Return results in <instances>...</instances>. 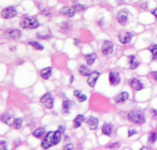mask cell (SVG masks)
Masks as SVG:
<instances>
[{
	"label": "cell",
	"instance_id": "7a4b0ae2",
	"mask_svg": "<svg viewBox=\"0 0 157 150\" xmlns=\"http://www.w3.org/2000/svg\"><path fill=\"white\" fill-rule=\"evenodd\" d=\"M128 119L130 122H132L134 124H141L145 122V117L144 114H143L141 111H139V110H134V111H131L129 114H128Z\"/></svg>",
	"mask_w": 157,
	"mask_h": 150
},
{
	"label": "cell",
	"instance_id": "7402d4cb",
	"mask_svg": "<svg viewBox=\"0 0 157 150\" xmlns=\"http://www.w3.org/2000/svg\"><path fill=\"white\" fill-rule=\"evenodd\" d=\"M129 59H130V61H129L130 62V66L131 70H134V69H136L139 66V61L136 59L135 56H130Z\"/></svg>",
	"mask_w": 157,
	"mask_h": 150
},
{
	"label": "cell",
	"instance_id": "f35d334b",
	"mask_svg": "<svg viewBox=\"0 0 157 150\" xmlns=\"http://www.w3.org/2000/svg\"><path fill=\"white\" fill-rule=\"evenodd\" d=\"M73 80H74V76H71V81H70V82H72Z\"/></svg>",
	"mask_w": 157,
	"mask_h": 150
},
{
	"label": "cell",
	"instance_id": "d6986e66",
	"mask_svg": "<svg viewBox=\"0 0 157 150\" xmlns=\"http://www.w3.org/2000/svg\"><path fill=\"white\" fill-rule=\"evenodd\" d=\"M51 74H52V68L51 67H48V68H45L43 69L42 72H40V75H42V77L44 79V80H47L50 78Z\"/></svg>",
	"mask_w": 157,
	"mask_h": 150
},
{
	"label": "cell",
	"instance_id": "ac0fdd59",
	"mask_svg": "<svg viewBox=\"0 0 157 150\" xmlns=\"http://www.w3.org/2000/svg\"><path fill=\"white\" fill-rule=\"evenodd\" d=\"M78 72L82 76H89V75L92 73L90 71V69H88L87 66H85V65H82V66L79 67Z\"/></svg>",
	"mask_w": 157,
	"mask_h": 150
},
{
	"label": "cell",
	"instance_id": "3957f363",
	"mask_svg": "<svg viewBox=\"0 0 157 150\" xmlns=\"http://www.w3.org/2000/svg\"><path fill=\"white\" fill-rule=\"evenodd\" d=\"M39 21L36 18H26L20 21V26L23 28H36L39 27Z\"/></svg>",
	"mask_w": 157,
	"mask_h": 150
},
{
	"label": "cell",
	"instance_id": "f1b7e54d",
	"mask_svg": "<svg viewBox=\"0 0 157 150\" xmlns=\"http://www.w3.org/2000/svg\"><path fill=\"white\" fill-rule=\"evenodd\" d=\"M22 123H23V120L21 118H17V119H15L13 126H15V128H16V129H19L22 126Z\"/></svg>",
	"mask_w": 157,
	"mask_h": 150
},
{
	"label": "cell",
	"instance_id": "836d02e7",
	"mask_svg": "<svg viewBox=\"0 0 157 150\" xmlns=\"http://www.w3.org/2000/svg\"><path fill=\"white\" fill-rule=\"evenodd\" d=\"M151 114H152V116H157V110L152 109L151 110Z\"/></svg>",
	"mask_w": 157,
	"mask_h": 150
},
{
	"label": "cell",
	"instance_id": "d590c367",
	"mask_svg": "<svg viewBox=\"0 0 157 150\" xmlns=\"http://www.w3.org/2000/svg\"><path fill=\"white\" fill-rule=\"evenodd\" d=\"M136 133H137V132L134 131V130H130V131H129V136H131L132 134H134Z\"/></svg>",
	"mask_w": 157,
	"mask_h": 150
},
{
	"label": "cell",
	"instance_id": "8fae6325",
	"mask_svg": "<svg viewBox=\"0 0 157 150\" xmlns=\"http://www.w3.org/2000/svg\"><path fill=\"white\" fill-rule=\"evenodd\" d=\"M129 82H130V85L132 87L134 90H136V91H141V89L144 88L143 84L141 83L138 79H135V78L130 79Z\"/></svg>",
	"mask_w": 157,
	"mask_h": 150
},
{
	"label": "cell",
	"instance_id": "52a82bcc",
	"mask_svg": "<svg viewBox=\"0 0 157 150\" xmlns=\"http://www.w3.org/2000/svg\"><path fill=\"white\" fill-rule=\"evenodd\" d=\"M120 82V77L119 74L117 72H111L109 73V83L112 86L119 85Z\"/></svg>",
	"mask_w": 157,
	"mask_h": 150
},
{
	"label": "cell",
	"instance_id": "9a60e30c",
	"mask_svg": "<svg viewBox=\"0 0 157 150\" xmlns=\"http://www.w3.org/2000/svg\"><path fill=\"white\" fill-rule=\"evenodd\" d=\"M118 22L121 25H125L128 21V13L126 11H121L118 15Z\"/></svg>",
	"mask_w": 157,
	"mask_h": 150
},
{
	"label": "cell",
	"instance_id": "7c38bea8",
	"mask_svg": "<svg viewBox=\"0 0 157 150\" xmlns=\"http://www.w3.org/2000/svg\"><path fill=\"white\" fill-rule=\"evenodd\" d=\"M5 34H6V36H8V38L13 39H19L20 36H21V32H20L18 29H8Z\"/></svg>",
	"mask_w": 157,
	"mask_h": 150
},
{
	"label": "cell",
	"instance_id": "5bb4252c",
	"mask_svg": "<svg viewBox=\"0 0 157 150\" xmlns=\"http://www.w3.org/2000/svg\"><path fill=\"white\" fill-rule=\"evenodd\" d=\"M60 14L61 15H64V16L67 17H74L75 14V9L74 7H63L60 10Z\"/></svg>",
	"mask_w": 157,
	"mask_h": 150
},
{
	"label": "cell",
	"instance_id": "f546056e",
	"mask_svg": "<svg viewBox=\"0 0 157 150\" xmlns=\"http://www.w3.org/2000/svg\"><path fill=\"white\" fill-rule=\"evenodd\" d=\"M7 147H8V144H7V142L6 141H1L0 142V149H6L7 148Z\"/></svg>",
	"mask_w": 157,
	"mask_h": 150
},
{
	"label": "cell",
	"instance_id": "4fadbf2b",
	"mask_svg": "<svg viewBox=\"0 0 157 150\" xmlns=\"http://www.w3.org/2000/svg\"><path fill=\"white\" fill-rule=\"evenodd\" d=\"M133 37V35L132 33H130V32H126V33H123V34H120L119 35V41L121 43H123V44H127L129 43L130 41H131V39H132Z\"/></svg>",
	"mask_w": 157,
	"mask_h": 150
},
{
	"label": "cell",
	"instance_id": "ba28073f",
	"mask_svg": "<svg viewBox=\"0 0 157 150\" xmlns=\"http://www.w3.org/2000/svg\"><path fill=\"white\" fill-rule=\"evenodd\" d=\"M85 122L87 123L91 130H96L98 126V119L94 116H89L85 119Z\"/></svg>",
	"mask_w": 157,
	"mask_h": 150
},
{
	"label": "cell",
	"instance_id": "484cf974",
	"mask_svg": "<svg viewBox=\"0 0 157 150\" xmlns=\"http://www.w3.org/2000/svg\"><path fill=\"white\" fill-rule=\"evenodd\" d=\"M29 45L33 47L35 49H39V51H42L43 49V47L42 46V45L38 42H36V41H30V42H29Z\"/></svg>",
	"mask_w": 157,
	"mask_h": 150
},
{
	"label": "cell",
	"instance_id": "8d00e7d4",
	"mask_svg": "<svg viewBox=\"0 0 157 150\" xmlns=\"http://www.w3.org/2000/svg\"><path fill=\"white\" fill-rule=\"evenodd\" d=\"M59 131L61 132V133H63L64 132V127L63 126H59Z\"/></svg>",
	"mask_w": 157,
	"mask_h": 150
},
{
	"label": "cell",
	"instance_id": "cb8c5ba5",
	"mask_svg": "<svg viewBox=\"0 0 157 150\" xmlns=\"http://www.w3.org/2000/svg\"><path fill=\"white\" fill-rule=\"evenodd\" d=\"M85 59H87V62L88 63V65H92L96 59V55L94 53L85 55Z\"/></svg>",
	"mask_w": 157,
	"mask_h": 150
},
{
	"label": "cell",
	"instance_id": "2e32d148",
	"mask_svg": "<svg viewBox=\"0 0 157 150\" xmlns=\"http://www.w3.org/2000/svg\"><path fill=\"white\" fill-rule=\"evenodd\" d=\"M128 98H129V93L127 92H122L120 93L119 95L115 97V102L118 103H124Z\"/></svg>",
	"mask_w": 157,
	"mask_h": 150
},
{
	"label": "cell",
	"instance_id": "8992f818",
	"mask_svg": "<svg viewBox=\"0 0 157 150\" xmlns=\"http://www.w3.org/2000/svg\"><path fill=\"white\" fill-rule=\"evenodd\" d=\"M101 51L105 55H109L113 52V43L109 41H105L102 44Z\"/></svg>",
	"mask_w": 157,
	"mask_h": 150
},
{
	"label": "cell",
	"instance_id": "e575fe53",
	"mask_svg": "<svg viewBox=\"0 0 157 150\" xmlns=\"http://www.w3.org/2000/svg\"><path fill=\"white\" fill-rule=\"evenodd\" d=\"M64 149H68V150H72V149H74V146H73V145H67V146L66 147H64Z\"/></svg>",
	"mask_w": 157,
	"mask_h": 150
},
{
	"label": "cell",
	"instance_id": "4dcf8cb0",
	"mask_svg": "<svg viewBox=\"0 0 157 150\" xmlns=\"http://www.w3.org/2000/svg\"><path fill=\"white\" fill-rule=\"evenodd\" d=\"M74 9L75 10H77V11H81L82 10V9L84 8L83 7V6H81V5H79V4H76V5H74Z\"/></svg>",
	"mask_w": 157,
	"mask_h": 150
},
{
	"label": "cell",
	"instance_id": "1f68e13d",
	"mask_svg": "<svg viewBox=\"0 0 157 150\" xmlns=\"http://www.w3.org/2000/svg\"><path fill=\"white\" fill-rule=\"evenodd\" d=\"M37 37L40 38V39H49V38H51L50 35H47V36H46V35H44V36H42L40 34H38V35H37Z\"/></svg>",
	"mask_w": 157,
	"mask_h": 150
},
{
	"label": "cell",
	"instance_id": "d6a6232c",
	"mask_svg": "<svg viewBox=\"0 0 157 150\" xmlns=\"http://www.w3.org/2000/svg\"><path fill=\"white\" fill-rule=\"evenodd\" d=\"M151 75H152V78H153L154 80H155V81H157V72H152Z\"/></svg>",
	"mask_w": 157,
	"mask_h": 150
},
{
	"label": "cell",
	"instance_id": "30bf717a",
	"mask_svg": "<svg viewBox=\"0 0 157 150\" xmlns=\"http://www.w3.org/2000/svg\"><path fill=\"white\" fill-rule=\"evenodd\" d=\"M2 121H3L5 124H8V126H12V124H14V121H15L13 114H12L11 112H7V113H5V114H4V116H2Z\"/></svg>",
	"mask_w": 157,
	"mask_h": 150
},
{
	"label": "cell",
	"instance_id": "e0dca14e",
	"mask_svg": "<svg viewBox=\"0 0 157 150\" xmlns=\"http://www.w3.org/2000/svg\"><path fill=\"white\" fill-rule=\"evenodd\" d=\"M112 131H113L112 124H105L102 127V132L104 134H106V136H111Z\"/></svg>",
	"mask_w": 157,
	"mask_h": 150
},
{
	"label": "cell",
	"instance_id": "d4e9b609",
	"mask_svg": "<svg viewBox=\"0 0 157 150\" xmlns=\"http://www.w3.org/2000/svg\"><path fill=\"white\" fill-rule=\"evenodd\" d=\"M70 107H71L70 101H68V100H66V101H63V112L64 114H68L69 113Z\"/></svg>",
	"mask_w": 157,
	"mask_h": 150
},
{
	"label": "cell",
	"instance_id": "6da1fadb",
	"mask_svg": "<svg viewBox=\"0 0 157 150\" xmlns=\"http://www.w3.org/2000/svg\"><path fill=\"white\" fill-rule=\"evenodd\" d=\"M61 137H62V133L59 130L58 131L49 132L44 137V140L42 143V147L45 149L53 147L61 141Z\"/></svg>",
	"mask_w": 157,
	"mask_h": 150
},
{
	"label": "cell",
	"instance_id": "603a6c76",
	"mask_svg": "<svg viewBox=\"0 0 157 150\" xmlns=\"http://www.w3.org/2000/svg\"><path fill=\"white\" fill-rule=\"evenodd\" d=\"M74 95L77 98V100L79 102H85V100H87V96L85 95V94H82L81 93L80 91H75L74 93Z\"/></svg>",
	"mask_w": 157,
	"mask_h": 150
},
{
	"label": "cell",
	"instance_id": "4316f807",
	"mask_svg": "<svg viewBox=\"0 0 157 150\" xmlns=\"http://www.w3.org/2000/svg\"><path fill=\"white\" fill-rule=\"evenodd\" d=\"M156 140H157V133L154 132V133L150 134L149 138H148V142L150 144H154V143L156 142Z\"/></svg>",
	"mask_w": 157,
	"mask_h": 150
},
{
	"label": "cell",
	"instance_id": "44dd1931",
	"mask_svg": "<svg viewBox=\"0 0 157 150\" xmlns=\"http://www.w3.org/2000/svg\"><path fill=\"white\" fill-rule=\"evenodd\" d=\"M32 134H33V136L37 137V138H42L45 134V129L43 127H39L35 130Z\"/></svg>",
	"mask_w": 157,
	"mask_h": 150
},
{
	"label": "cell",
	"instance_id": "ffe728a7",
	"mask_svg": "<svg viewBox=\"0 0 157 150\" xmlns=\"http://www.w3.org/2000/svg\"><path fill=\"white\" fill-rule=\"evenodd\" d=\"M84 121H85V117L83 116H81V114H79V116H77L74 120V127L78 128Z\"/></svg>",
	"mask_w": 157,
	"mask_h": 150
},
{
	"label": "cell",
	"instance_id": "5b68a950",
	"mask_svg": "<svg viewBox=\"0 0 157 150\" xmlns=\"http://www.w3.org/2000/svg\"><path fill=\"white\" fill-rule=\"evenodd\" d=\"M17 15V9L14 7H8L4 8L1 12V16L4 18H12Z\"/></svg>",
	"mask_w": 157,
	"mask_h": 150
},
{
	"label": "cell",
	"instance_id": "74e56055",
	"mask_svg": "<svg viewBox=\"0 0 157 150\" xmlns=\"http://www.w3.org/2000/svg\"><path fill=\"white\" fill-rule=\"evenodd\" d=\"M153 15H154V17L157 18V8L155 9V10H154V11H153Z\"/></svg>",
	"mask_w": 157,
	"mask_h": 150
},
{
	"label": "cell",
	"instance_id": "9c48e42d",
	"mask_svg": "<svg viewBox=\"0 0 157 150\" xmlns=\"http://www.w3.org/2000/svg\"><path fill=\"white\" fill-rule=\"evenodd\" d=\"M99 72H92L90 75H89V77L87 79V84L90 86V87H95L96 85V83H97V81H98V79L99 77Z\"/></svg>",
	"mask_w": 157,
	"mask_h": 150
},
{
	"label": "cell",
	"instance_id": "83f0119b",
	"mask_svg": "<svg viewBox=\"0 0 157 150\" xmlns=\"http://www.w3.org/2000/svg\"><path fill=\"white\" fill-rule=\"evenodd\" d=\"M150 51L153 54V58L154 59H157V45H152L149 48Z\"/></svg>",
	"mask_w": 157,
	"mask_h": 150
},
{
	"label": "cell",
	"instance_id": "277c9868",
	"mask_svg": "<svg viewBox=\"0 0 157 150\" xmlns=\"http://www.w3.org/2000/svg\"><path fill=\"white\" fill-rule=\"evenodd\" d=\"M40 103H43L46 108H49V109L53 108V99L52 94L50 93H45L44 95L40 98Z\"/></svg>",
	"mask_w": 157,
	"mask_h": 150
}]
</instances>
